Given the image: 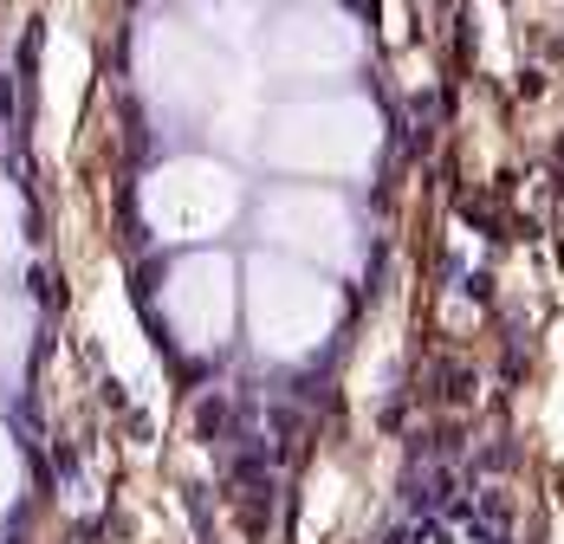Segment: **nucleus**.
<instances>
[{
    "label": "nucleus",
    "mask_w": 564,
    "mask_h": 544,
    "mask_svg": "<svg viewBox=\"0 0 564 544\" xmlns=\"http://www.w3.org/2000/svg\"><path fill=\"white\" fill-rule=\"evenodd\" d=\"M247 325H253V344L267 357H305L338 325V285L318 279L312 266H299V260L260 253L247 266Z\"/></svg>",
    "instance_id": "1"
},
{
    "label": "nucleus",
    "mask_w": 564,
    "mask_h": 544,
    "mask_svg": "<svg viewBox=\"0 0 564 544\" xmlns=\"http://www.w3.org/2000/svg\"><path fill=\"white\" fill-rule=\"evenodd\" d=\"M267 156L292 175H357L377 156V110L357 98H305L273 117Z\"/></svg>",
    "instance_id": "2"
},
{
    "label": "nucleus",
    "mask_w": 564,
    "mask_h": 544,
    "mask_svg": "<svg viewBox=\"0 0 564 544\" xmlns=\"http://www.w3.org/2000/svg\"><path fill=\"white\" fill-rule=\"evenodd\" d=\"M240 208V182L208 156H182L163 163L143 182V220L163 233V240H208L221 233Z\"/></svg>",
    "instance_id": "3"
},
{
    "label": "nucleus",
    "mask_w": 564,
    "mask_h": 544,
    "mask_svg": "<svg viewBox=\"0 0 564 544\" xmlns=\"http://www.w3.org/2000/svg\"><path fill=\"white\" fill-rule=\"evenodd\" d=\"M163 312H170V330L188 344V350H215L227 330H234V312H240V285H234V266L221 253H195L170 272L163 285Z\"/></svg>",
    "instance_id": "4"
},
{
    "label": "nucleus",
    "mask_w": 564,
    "mask_h": 544,
    "mask_svg": "<svg viewBox=\"0 0 564 544\" xmlns=\"http://www.w3.org/2000/svg\"><path fill=\"white\" fill-rule=\"evenodd\" d=\"M143 85L170 110H215V98L227 91V72H221V58L208 53L202 33L150 26L143 33Z\"/></svg>",
    "instance_id": "5"
},
{
    "label": "nucleus",
    "mask_w": 564,
    "mask_h": 544,
    "mask_svg": "<svg viewBox=\"0 0 564 544\" xmlns=\"http://www.w3.org/2000/svg\"><path fill=\"white\" fill-rule=\"evenodd\" d=\"M267 240L285 247V253H299V260H325V266H344L350 260V208H344L332 188H280L273 202H267Z\"/></svg>",
    "instance_id": "6"
},
{
    "label": "nucleus",
    "mask_w": 564,
    "mask_h": 544,
    "mask_svg": "<svg viewBox=\"0 0 564 544\" xmlns=\"http://www.w3.org/2000/svg\"><path fill=\"white\" fill-rule=\"evenodd\" d=\"M273 65L292 72V78H332L344 65H357V26H350V13L325 7V0L292 7L273 26Z\"/></svg>",
    "instance_id": "7"
},
{
    "label": "nucleus",
    "mask_w": 564,
    "mask_h": 544,
    "mask_svg": "<svg viewBox=\"0 0 564 544\" xmlns=\"http://www.w3.org/2000/svg\"><path fill=\"white\" fill-rule=\"evenodd\" d=\"M91 325L105 337V357H111V370L123 382H137L143 395H156V363H150V344H143V330L130 318V305H123V292H117V279H105V292H98V305H91Z\"/></svg>",
    "instance_id": "8"
},
{
    "label": "nucleus",
    "mask_w": 564,
    "mask_h": 544,
    "mask_svg": "<svg viewBox=\"0 0 564 544\" xmlns=\"http://www.w3.org/2000/svg\"><path fill=\"white\" fill-rule=\"evenodd\" d=\"M78 91H85V46L72 33H53L46 46V137L65 143L72 117H78Z\"/></svg>",
    "instance_id": "9"
},
{
    "label": "nucleus",
    "mask_w": 564,
    "mask_h": 544,
    "mask_svg": "<svg viewBox=\"0 0 564 544\" xmlns=\"http://www.w3.org/2000/svg\"><path fill=\"white\" fill-rule=\"evenodd\" d=\"M195 20H202V40H221V46H247V33H253L247 0H195Z\"/></svg>",
    "instance_id": "10"
},
{
    "label": "nucleus",
    "mask_w": 564,
    "mask_h": 544,
    "mask_svg": "<svg viewBox=\"0 0 564 544\" xmlns=\"http://www.w3.org/2000/svg\"><path fill=\"white\" fill-rule=\"evenodd\" d=\"M338 499H344V480H338V467H318V474H312V499H305V538H318V532L332 525V512H338Z\"/></svg>",
    "instance_id": "11"
},
{
    "label": "nucleus",
    "mask_w": 564,
    "mask_h": 544,
    "mask_svg": "<svg viewBox=\"0 0 564 544\" xmlns=\"http://www.w3.org/2000/svg\"><path fill=\"white\" fill-rule=\"evenodd\" d=\"M26 344V305L20 298H0V363H13Z\"/></svg>",
    "instance_id": "12"
},
{
    "label": "nucleus",
    "mask_w": 564,
    "mask_h": 544,
    "mask_svg": "<svg viewBox=\"0 0 564 544\" xmlns=\"http://www.w3.org/2000/svg\"><path fill=\"white\" fill-rule=\"evenodd\" d=\"M13 487H20V454H13V440L0 435V512L13 505Z\"/></svg>",
    "instance_id": "13"
},
{
    "label": "nucleus",
    "mask_w": 564,
    "mask_h": 544,
    "mask_svg": "<svg viewBox=\"0 0 564 544\" xmlns=\"http://www.w3.org/2000/svg\"><path fill=\"white\" fill-rule=\"evenodd\" d=\"M13 247H20V240H13V215H7V195H0V266L13 260Z\"/></svg>",
    "instance_id": "14"
}]
</instances>
